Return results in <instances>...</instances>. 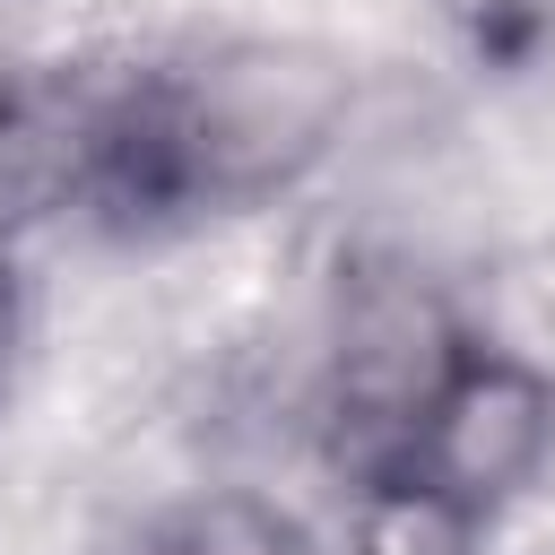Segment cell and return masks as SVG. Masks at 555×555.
Wrapping results in <instances>:
<instances>
[{
	"label": "cell",
	"instance_id": "1",
	"mask_svg": "<svg viewBox=\"0 0 555 555\" xmlns=\"http://www.w3.org/2000/svg\"><path fill=\"white\" fill-rule=\"evenodd\" d=\"M338 130V69L286 43H147L0 69V234L69 217L173 243L304 182Z\"/></svg>",
	"mask_w": 555,
	"mask_h": 555
},
{
	"label": "cell",
	"instance_id": "2",
	"mask_svg": "<svg viewBox=\"0 0 555 555\" xmlns=\"http://www.w3.org/2000/svg\"><path fill=\"white\" fill-rule=\"evenodd\" d=\"M330 460L399 555H468L555 460V382L408 295L356 321L330 382Z\"/></svg>",
	"mask_w": 555,
	"mask_h": 555
},
{
	"label": "cell",
	"instance_id": "3",
	"mask_svg": "<svg viewBox=\"0 0 555 555\" xmlns=\"http://www.w3.org/2000/svg\"><path fill=\"white\" fill-rule=\"evenodd\" d=\"M147 555H312V538L251 494H217V503H191Z\"/></svg>",
	"mask_w": 555,
	"mask_h": 555
},
{
	"label": "cell",
	"instance_id": "4",
	"mask_svg": "<svg viewBox=\"0 0 555 555\" xmlns=\"http://www.w3.org/2000/svg\"><path fill=\"white\" fill-rule=\"evenodd\" d=\"M17 347H26V278H17V251H9V234H0V399H9Z\"/></svg>",
	"mask_w": 555,
	"mask_h": 555
}]
</instances>
